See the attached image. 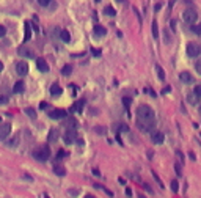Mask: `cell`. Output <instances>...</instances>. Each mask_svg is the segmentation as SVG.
<instances>
[{"instance_id": "6da1fadb", "label": "cell", "mask_w": 201, "mask_h": 198, "mask_svg": "<svg viewBox=\"0 0 201 198\" xmlns=\"http://www.w3.org/2000/svg\"><path fill=\"white\" fill-rule=\"evenodd\" d=\"M137 126H138V129H142L145 132H149L156 127V115H154V110L149 105H146V104L138 105V108H137Z\"/></svg>"}, {"instance_id": "7a4b0ae2", "label": "cell", "mask_w": 201, "mask_h": 198, "mask_svg": "<svg viewBox=\"0 0 201 198\" xmlns=\"http://www.w3.org/2000/svg\"><path fill=\"white\" fill-rule=\"evenodd\" d=\"M33 156H35V159H36V160L46 162L47 159L50 157V149L47 148V146H41V148H38V149H35V151H33Z\"/></svg>"}, {"instance_id": "3957f363", "label": "cell", "mask_w": 201, "mask_h": 198, "mask_svg": "<svg viewBox=\"0 0 201 198\" xmlns=\"http://www.w3.org/2000/svg\"><path fill=\"white\" fill-rule=\"evenodd\" d=\"M198 19V13L193 10V8H187L184 13H182V20L187 24H195Z\"/></svg>"}, {"instance_id": "277c9868", "label": "cell", "mask_w": 201, "mask_h": 198, "mask_svg": "<svg viewBox=\"0 0 201 198\" xmlns=\"http://www.w3.org/2000/svg\"><path fill=\"white\" fill-rule=\"evenodd\" d=\"M63 140L66 145H72V143L77 142V132H75V129H66V132L63 135Z\"/></svg>"}, {"instance_id": "5b68a950", "label": "cell", "mask_w": 201, "mask_h": 198, "mask_svg": "<svg viewBox=\"0 0 201 198\" xmlns=\"http://www.w3.org/2000/svg\"><path fill=\"white\" fill-rule=\"evenodd\" d=\"M199 52H201V49H199V46L196 43H189L187 44V55L189 57H198Z\"/></svg>"}, {"instance_id": "8992f818", "label": "cell", "mask_w": 201, "mask_h": 198, "mask_svg": "<svg viewBox=\"0 0 201 198\" xmlns=\"http://www.w3.org/2000/svg\"><path fill=\"white\" fill-rule=\"evenodd\" d=\"M16 72L19 76H27V74H29V63H25V61H17L16 63Z\"/></svg>"}, {"instance_id": "52a82bcc", "label": "cell", "mask_w": 201, "mask_h": 198, "mask_svg": "<svg viewBox=\"0 0 201 198\" xmlns=\"http://www.w3.org/2000/svg\"><path fill=\"white\" fill-rule=\"evenodd\" d=\"M49 117L52 120H63V118L68 117V113H66V110H63V108H55V110H52L49 113Z\"/></svg>"}, {"instance_id": "ba28073f", "label": "cell", "mask_w": 201, "mask_h": 198, "mask_svg": "<svg viewBox=\"0 0 201 198\" xmlns=\"http://www.w3.org/2000/svg\"><path fill=\"white\" fill-rule=\"evenodd\" d=\"M11 134V126L6 124V123H3V124H0V139H6L8 135Z\"/></svg>"}, {"instance_id": "9c48e42d", "label": "cell", "mask_w": 201, "mask_h": 198, "mask_svg": "<svg viewBox=\"0 0 201 198\" xmlns=\"http://www.w3.org/2000/svg\"><path fill=\"white\" fill-rule=\"evenodd\" d=\"M93 33H94V36H96V38H104V36L107 35V30L104 29L102 25H94Z\"/></svg>"}, {"instance_id": "30bf717a", "label": "cell", "mask_w": 201, "mask_h": 198, "mask_svg": "<svg viewBox=\"0 0 201 198\" xmlns=\"http://www.w3.org/2000/svg\"><path fill=\"white\" fill-rule=\"evenodd\" d=\"M36 68H38L41 72H49V65H47L46 60H43V58H38L36 60Z\"/></svg>"}, {"instance_id": "8fae6325", "label": "cell", "mask_w": 201, "mask_h": 198, "mask_svg": "<svg viewBox=\"0 0 201 198\" xmlns=\"http://www.w3.org/2000/svg\"><path fill=\"white\" fill-rule=\"evenodd\" d=\"M179 79H181V82H182V84H192V82H193L192 74H190V72H187V71L179 74Z\"/></svg>"}, {"instance_id": "7c38bea8", "label": "cell", "mask_w": 201, "mask_h": 198, "mask_svg": "<svg viewBox=\"0 0 201 198\" xmlns=\"http://www.w3.org/2000/svg\"><path fill=\"white\" fill-rule=\"evenodd\" d=\"M53 173L58 175V176H65L66 175V168L61 165V163H55L53 165Z\"/></svg>"}, {"instance_id": "4fadbf2b", "label": "cell", "mask_w": 201, "mask_h": 198, "mask_svg": "<svg viewBox=\"0 0 201 198\" xmlns=\"http://www.w3.org/2000/svg\"><path fill=\"white\" fill-rule=\"evenodd\" d=\"M19 55L25 57V58H35V53L30 49H25V47H20V49H19Z\"/></svg>"}, {"instance_id": "5bb4252c", "label": "cell", "mask_w": 201, "mask_h": 198, "mask_svg": "<svg viewBox=\"0 0 201 198\" xmlns=\"http://www.w3.org/2000/svg\"><path fill=\"white\" fill-rule=\"evenodd\" d=\"M61 91H63V90H61V87H60L58 84H53V85L50 87V94H52V96H60Z\"/></svg>"}, {"instance_id": "9a60e30c", "label": "cell", "mask_w": 201, "mask_h": 198, "mask_svg": "<svg viewBox=\"0 0 201 198\" xmlns=\"http://www.w3.org/2000/svg\"><path fill=\"white\" fill-rule=\"evenodd\" d=\"M163 142V134L162 132H154L152 134V143H156V145H159V143Z\"/></svg>"}, {"instance_id": "2e32d148", "label": "cell", "mask_w": 201, "mask_h": 198, "mask_svg": "<svg viewBox=\"0 0 201 198\" xmlns=\"http://www.w3.org/2000/svg\"><path fill=\"white\" fill-rule=\"evenodd\" d=\"M29 39H32V24L25 22V36H24V41H29Z\"/></svg>"}, {"instance_id": "e0dca14e", "label": "cell", "mask_w": 201, "mask_h": 198, "mask_svg": "<svg viewBox=\"0 0 201 198\" xmlns=\"http://www.w3.org/2000/svg\"><path fill=\"white\" fill-rule=\"evenodd\" d=\"M60 39L63 41V43H69L71 41V35H69L68 30H61L60 32Z\"/></svg>"}, {"instance_id": "ac0fdd59", "label": "cell", "mask_w": 201, "mask_h": 198, "mask_svg": "<svg viewBox=\"0 0 201 198\" xmlns=\"http://www.w3.org/2000/svg\"><path fill=\"white\" fill-rule=\"evenodd\" d=\"M24 88H25V85H24V82L20 80V82H16V84H14V87H13V91H14V93H22Z\"/></svg>"}, {"instance_id": "d6986e66", "label": "cell", "mask_w": 201, "mask_h": 198, "mask_svg": "<svg viewBox=\"0 0 201 198\" xmlns=\"http://www.w3.org/2000/svg\"><path fill=\"white\" fill-rule=\"evenodd\" d=\"M57 140H58V131H57V129H52V131L49 132V142L55 143Z\"/></svg>"}, {"instance_id": "ffe728a7", "label": "cell", "mask_w": 201, "mask_h": 198, "mask_svg": "<svg viewBox=\"0 0 201 198\" xmlns=\"http://www.w3.org/2000/svg\"><path fill=\"white\" fill-rule=\"evenodd\" d=\"M84 107H85V101H77V102H75V104H74V107H72V110H75V112H82V110H84Z\"/></svg>"}, {"instance_id": "44dd1931", "label": "cell", "mask_w": 201, "mask_h": 198, "mask_svg": "<svg viewBox=\"0 0 201 198\" xmlns=\"http://www.w3.org/2000/svg\"><path fill=\"white\" fill-rule=\"evenodd\" d=\"M104 13H105L107 16H110V17L116 16V10L113 8V6H105V8H104Z\"/></svg>"}, {"instance_id": "7402d4cb", "label": "cell", "mask_w": 201, "mask_h": 198, "mask_svg": "<svg viewBox=\"0 0 201 198\" xmlns=\"http://www.w3.org/2000/svg\"><path fill=\"white\" fill-rule=\"evenodd\" d=\"M156 71H157V76H159V79H160V80H165V71L162 69V66L156 65Z\"/></svg>"}, {"instance_id": "603a6c76", "label": "cell", "mask_w": 201, "mask_h": 198, "mask_svg": "<svg viewBox=\"0 0 201 198\" xmlns=\"http://www.w3.org/2000/svg\"><path fill=\"white\" fill-rule=\"evenodd\" d=\"M71 72H72L71 65H66V66H63V69H61V74H63V76H71Z\"/></svg>"}, {"instance_id": "cb8c5ba5", "label": "cell", "mask_w": 201, "mask_h": 198, "mask_svg": "<svg viewBox=\"0 0 201 198\" xmlns=\"http://www.w3.org/2000/svg\"><path fill=\"white\" fill-rule=\"evenodd\" d=\"M152 36H154V39H159V27L156 20L152 22Z\"/></svg>"}, {"instance_id": "d4e9b609", "label": "cell", "mask_w": 201, "mask_h": 198, "mask_svg": "<svg viewBox=\"0 0 201 198\" xmlns=\"http://www.w3.org/2000/svg\"><path fill=\"white\" fill-rule=\"evenodd\" d=\"M163 41H165L167 44L171 43V36H170V30H168V29H165V32H163Z\"/></svg>"}, {"instance_id": "484cf974", "label": "cell", "mask_w": 201, "mask_h": 198, "mask_svg": "<svg viewBox=\"0 0 201 198\" xmlns=\"http://www.w3.org/2000/svg\"><path fill=\"white\" fill-rule=\"evenodd\" d=\"M187 99H189V102H190V104H193V105L198 102V96H196L195 93H193V94H189V98H187Z\"/></svg>"}, {"instance_id": "4316f807", "label": "cell", "mask_w": 201, "mask_h": 198, "mask_svg": "<svg viewBox=\"0 0 201 198\" xmlns=\"http://www.w3.org/2000/svg\"><path fill=\"white\" fill-rule=\"evenodd\" d=\"M25 113L29 115V117H30L32 120H35V118H36V112H35L33 108H30V107H29V108H25Z\"/></svg>"}, {"instance_id": "83f0119b", "label": "cell", "mask_w": 201, "mask_h": 198, "mask_svg": "<svg viewBox=\"0 0 201 198\" xmlns=\"http://www.w3.org/2000/svg\"><path fill=\"white\" fill-rule=\"evenodd\" d=\"M170 187H171V190H173V192H178V190H179V184H178V181L176 179H173L171 181V184H170Z\"/></svg>"}, {"instance_id": "f1b7e54d", "label": "cell", "mask_w": 201, "mask_h": 198, "mask_svg": "<svg viewBox=\"0 0 201 198\" xmlns=\"http://www.w3.org/2000/svg\"><path fill=\"white\" fill-rule=\"evenodd\" d=\"M38 3H39L41 6H49V5L52 3V0H38Z\"/></svg>"}, {"instance_id": "f546056e", "label": "cell", "mask_w": 201, "mask_h": 198, "mask_svg": "<svg viewBox=\"0 0 201 198\" xmlns=\"http://www.w3.org/2000/svg\"><path fill=\"white\" fill-rule=\"evenodd\" d=\"M123 104H124V107H126V110L129 112V105H130V99H129V98H124V99H123Z\"/></svg>"}, {"instance_id": "4dcf8cb0", "label": "cell", "mask_w": 201, "mask_h": 198, "mask_svg": "<svg viewBox=\"0 0 201 198\" xmlns=\"http://www.w3.org/2000/svg\"><path fill=\"white\" fill-rule=\"evenodd\" d=\"M195 69H196V72L201 76V60H198L196 63H195Z\"/></svg>"}, {"instance_id": "1f68e13d", "label": "cell", "mask_w": 201, "mask_h": 198, "mask_svg": "<svg viewBox=\"0 0 201 198\" xmlns=\"http://www.w3.org/2000/svg\"><path fill=\"white\" fill-rule=\"evenodd\" d=\"M193 32H195L196 35H201V24H198V25L193 27Z\"/></svg>"}, {"instance_id": "d6a6232c", "label": "cell", "mask_w": 201, "mask_h": 198, "mask_svg": "<svg viewBox=\"0 0 201 198\" xmlns=\"http://www.w3.org/2000/svg\"><path fill=\"white\" fill-rule=\"evenodd\" d=\"M193 93H195L198 98H201V85H198V87L195 88V90H193Z\"/></svg>"}, {"instance_id": "836d02e7", "label": "cell", "mask_w": 201, "mask_h": 198, "mask_svg": "<svg viewBox=\"0 0 201 198\" xmlns=\"http://www.w3.org/2000/svg\"><path fill=\"white\" fill-rule=\"evenodd\" d=\"M65 156H66V153L63 151V149H60V151H58V154H57V159H63Z\"/></svg>"}, {"instance_id": "e575fe53", "label": "cell", "mask_w": 201, "mask_h": 198, "mask_svg": "<svg viewBox=\"0 0 201 198\" xmlns=\"http://www.w3.org/2000/svg\"><path fill=\"white\" fill-rule=\"evenodd\" d=\"M17 143H19V140H17V137H14V140H11V142H8V145H10V146H16V145H17Z\"/></svg>"}, {"instance_id": "d590c367", "label": "cell", "mask_w": 201, "mask_h": 198, "mask_svg": "<svg viewBox=\"0 0 201 198\" xmlns=\"http://www.w3.org/2000/svg\"><path fill=\"white\" fill-rule=\"evenodd\" d=\"M5 33H6V29L3 25H0V38H3L5 36Z\"/></svg>"}, {"instance_id": "8d00e7d4", "label": "cell", "mask_w": 201, "mask_h": 198, "mask_svg": "<svg viewBox=\"0 0 201 198\" xmlns=\"http://www.w3.org/2000/svg\"><path fill=\"white\" fill-rule=\"evenodd\" d=\"M2 104H8V98H5V96L0 98V105H2Z\"/></svg>"}, {"instance_id": "74e56055", "label": "cell", "mask_w": 201, "mask_h": 198, "mask_svg": "<svg viewBox=\"0 0 201 198\" xmlns=\"http://www.w3.org/2000/svg\"><path fill=\"white\" fill-rule=\"evenodd\" d=\"M91 50H93V55H96V57L101 55V50H99V49H91Z\"/></svg>"}, {"instance_id": "f35d334b", "label": "cell", "mask_w": 201, "mask_h": 198, "mask_svg": "<svg viewBox=\"0 0 201 198\" xmlns=\"http://www.w3.org/2000/svg\"><path fill=\"white\" fill-rule=\"evenodd\" d=\"M96 131H98L99 134H105V129H102V127H98V129H96Z\"/></svg>"}, {"instance_id": "ab89813d", "label": "cell", "mask_w": 201, "mask_h": 198, "mask_svg": "<svg viewBox=\"0 0 201 198\" xmlns=\"http://www.w3.org/2000/svg\"><path fill=\"white\" fill-rule=\"evenodd\" d=\"M160 8H162V3H157V5L154 6V10H156V11H159V10H160Z\"/></svg>"}, {"instance_id": "60d3db41", "label": "cell", "mask_w": 201, "mask_h": 198, "mask_svg": "<svg viewBox=\"0 0 201 198\" xmlns=\"http://www.w3.org/2000/svg\"><path fill=\"white\" fill-rule=\"evenodd\" d=\"M175 168H176V173H178V175H179V176H181V168H179V165H176V167H175Z\"/></svg>"}, {"instance_id": "b9f144b4", "label": "cell", "mask_w": 201, "mask_h": 198, "mask_svg": "<svg viewBox=\"0 0 201 198\" xmlns=\"http://www.w3.org/2000/svg\"><path fill=\"white\" fill-rule=\"evenodd\" d=\"M69 193H71V195H74V196H75V195H77V193H79V192H77V190H69Z\"/></svg>"}, {"instance_id": "7bdbcfd3", "label": "cell", "mask_w": 201, "mask_h": 198, "mask_svg": "<svg viewBox=\"0 0 201 198\" xmlns=\"http://www.w3.org/2000/svg\"><path fill=\"white\" fill-rule=\"evenodd\" d=\"M126 193L130 196V195H132V190H130V189H126Z\"/></svg>"}, {"instance_id": "ee69618b", "label": "cell", "mask_w": 201, "mask_h": 198, "mask_svg": "<svg viewBox=\"0 0 201 198\" xmlns=\"http://www.w3.org/2000/svg\"><path fill=\"white\" fill-rule=\"evenodd\" d=\"M0 71H3V63L0 61Z\"/></svg>"}, {"instance_id": "f6af8a7d", "label": "cell", "mask_w": 201, "mask_h": 198, "mask_svg": "<svg viewBox=\"0 0 201 198\" xmlns=\"http://www.w3.org/2000/svg\"><path fill=\"white\" fill-rule=\"evenodd\" d=\"M138 198H146V196H145L143 193H138Z\"/></svg>"}, {"instance_id": "bcb514c9", "label": "cell", "mask_w": 201, "mask_h": 198, "mask_svg": "<svg viewBox=\"0 0 201 198\" xmlns=\"http://www.w3.org/2000/svg\"><path fill=\"white\" fill-rule=\"evenodd\" d=\"M116 2H120V3H123V2H124V0H116Z\"/></svg>"}, {"instance_id": "7dc6e473", "label": "cell", "mask_w": 201, "mask_h": 198, "mask_svg": "<svg viewBox=\"0 0 201 198\" xmlns=\"http://www.w3.org/2000/svg\"><path fill=\"white\" fill-rule=\"evenodd\" d=\"M87 198H94V196H90V195H88V196H87Z\"/></svg>"}, {"instance_id": "c3c4849f", "label": "cell", "mask_w": 201, "mask_h": 198, "mask_svg": "<svg viewBox=\"0 0 201 198\" xmlns=\"http://www.w3.org/2000/svg\"><path fill=\"white\" fill-rule=\"evenodd\" d=\"M199 113H201V105H199Z\"/></svg>"}, {"instance_id": "681fc988", "label": "cell", "mask_w": 201, "mask_h": 198, "mask_svg": "<svg viewBox=\"0 0 201 198\" xmlns=\"http://www.w3.org/2000/svg\"><path fill=\"white\" fill-rule=\"evenodd\" d=\"M44 198H49V196H47V195H46V196H44Z\"/></svg>"}]
</instances>
